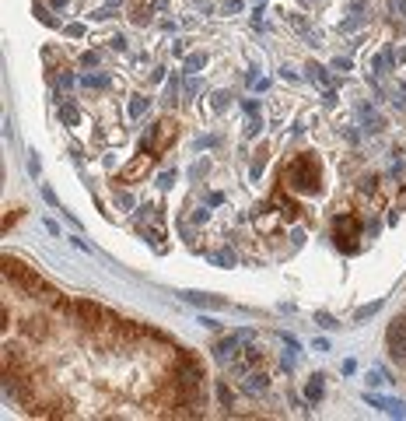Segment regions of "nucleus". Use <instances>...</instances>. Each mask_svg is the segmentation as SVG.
I'll use <instances>...</instances> for the list:
<instances>
[{
    "label": "nucleus",
    "instance_id": "6e6552de",
    "mask_svg": "<svg viewBox=\"0 0 406 421\" xmlns=\"http://www.w3.org/2000/svg\"><path fill=\"white\" fill-rule=\"evenodd\" d=\"M151 151H144V154H137L133 158V162H127L123 169H120V179H116V183H137V179H144L147 172H151Z\"/></svg>",
    "mask_w": 406,
    "mask_h": 421
},
{
    "label": "nucleus",
    "instance_id": "a18cd8bd",
    "mask_svg": "<svg viewBox=\"0 0 406 421\" xmlns=\"http://www.w3.org/2000/svg\"><path fill=\"white\" fill-rule=\"evenodd\" d=\"M53 8H56V11H60V8H67V0H53Z\"/></svg>",
    "mask_w": 406,
    "mask_h": 421
},
{
    "label": "nucleus",
    "instance_id": "7c9ffc66",
    "mask_svg": "<svg viewBox=\"0 0 406 421\" xmlns=\"http://www.w3.org/2000/svg\"><path fill=\"white\" fill-rule=\"evenodd\" d=\"M358 190H361V193H375V190H378V176H365Z\"/></svg>",
    "mask_w": 406,
    "mask_h": 421
},
{
    "label": "nucleus",
    "instance_id": "4c0bfd02",
    "mask_svg": "<svg viewBox=\"0 0 406 421\" xmlns=\"http://www.w3.org/2000/svg\"><path fill=\"white\" fill-rule=\"evenodd\" d=\"M158 183H161V186H165V190H168V186H172V183H176V172H172V169H168V172H161V179H158Z\"/></svg>",
    "mask_w": 406,
    "mask_h": 421
},
{
    "label": "nucleus",
    "instance_id": "aec40b11",
    "mask_svg": "<svg viewBox=\"0 0 406 421\" xmlns=\"http://www.w3.org/2000/svg\"><path fill=\"white\" fill-rule=\"evenodd\" d=\"M60 116H64V123H67V127H77V123H81L77 105H71V102H67V105H60Z\"/></svg>",
    "mask_w": 406,
    "mask_h": 421
},
{
    "label": "nucleus",
    "instance_id": "b1692460",
    "mask_svg": "<svg viewBox=\"0 0 406 421\" xmlns=\"http://www.w3.org/2000/svg\"><path fill=\"white\" fill-rule=\"evenodd\" d=\"M81 84H84V88H105V84H109V78H105V74H84V78H81Z\"/></svg>",
    "mask_w": 406,
    "mask_h": 421
},
{
    "label": "nucleus",
    "instance_id": "a878e982",
    "mask_svg": "<svg viewBox=\"0 0 406 421\" xmlns=\"http://www.w3.org/2000/svg\"><path fill=\"white\" fill-rule=\"evenodd\" d=\"M91 18H95V21H109V18H116V4H105V8L91 11Z\"/></svg>",
    "mask_w": 406,
    "mask_h": 421
},
{
    "label": "nucleus",
    "instance_id": "20e7f679",
    "mask_svg": "<svg viewBox=\"0 0 406 421\" xmlns=\"http://www.w3.org/2000/svg\"><path fill=\"white\" fill-rule=\"evenodd\" d=\"M361 232H365V225H361L358 215H351V210L333 222V239H336V246H340L343 253H358V249H361V242H358Z\"/></svg>",
    "mask_w": 406,
    "mask_h": 421
},
{
    "label": "nucleus",
    "instance_id": "bb28decb",
    "mask_svg": "<svg viewBox=\"0 0 406 421\" xmlns=\"http://www.w3.org/2000/svg\"><path fill=\"white\" fill-rule=\"evenodd\" d=\"M228 102H231V95H228V91H217L214 102H210V105H214V113H224V109H228Z\"/></svg>",
    "mask_w": 406,
    "mask_h": 421
},
{
    "label": "nucleus",
    "instance_id": "37998d69",
    "mask_svg": "<svg viewBox=\"0 0 406 421\" xmlns=\"http://www.w3.org/2000/svg\"><path fill=\"white\" fill-rule=\"evenodd\" d=\"M67 35H84V25H67Z\"/></svg>",
    "mask_w": 406,
    "mask_h": 421
},
{
    "label": "nucleus",
    "instance_id": "de8ad7c7",
    "mask_svg": "<svg viewBox=\"0 0 406 421\" xmlns=\"http://www.w3.org/2000/svg\"><path fill=\"white\" fill-rule=\"evenodd\" d=\"M302 4H315V0H302Z\"/></svg>",
    "mask_w": 406,
    "mask_h": 421
},
{
    "label": "nucleus",
    "instance_id": "f8f14e48",
    "mask_svg": "<svg viewBox=\"0 0 406 421\" xmlns=\"http://www.w3.org/2000/svg\"><path fill=\"white\" fill-rule=\"evenodd\" d=\"M287 25H291L298 35H305L308 42H319V32H312V25L305 21V15H295V11H291V15H287Z\"/></svg>",
    "mask_w": 406,
    "mask_h": 421
},
{
    "label": "nucleus",
    "instance_id": "c03bdc74",
    "mask_svg": "<svg viewBox=\"0 0 406 421\" xmlns=\"http://www.w3.org/2000/svg\"><path fill=\"white\" fill-rule=\"evenodd\" d=\"M322 102H326V105H336V91H333V88H326V98H322Z\"/></svg>",
    "mask_w": 406,
    "mask_h": 421
},
{
    "label": "nucleus",
    "instance_id": "dca6fc26",
    "mask_svg": "<svg viewBox=\"0 0 406 421\" xmlns=\"http://www.w3.org/2000/svg\"><path fill=\"white\" fill-rule=\"evenodd\" d=\"M322 393H326L322 376H312V379H308V386H305V400H308V404H319V400H322Z\"/></svg>",
    "mask_w": 406,
    "mask_h": 421
},
{
    "label": "nucleus",
    "instance_id": "58836bf2",
    "mask_svg": "<svg viewBox=\"0 0 406 421\" xmlns=\"http://www.w3.org/2000/svg\"><path fill=\"white\" fill-rule=\"evenodd\" d=\"M242 109H246V113H249V116H256V113H259V105H256V102H252V98H246V102H242Z\"/></svg>",
    "mask_w": 406,
    "mask_h": 421
},
{
    "label": "nucleus",
    "instance_id": "2eb2a0df",
    "mask_svg": "<svg viewBox=\"0 0 406 421\" xmlns=\"http://www.w3.org/2000/svg\"><path fill=\"white\" fill-rule=\"evenodd\" d=\"M21 330H25L28 337H35V341H46V337H49L46 320H25V323H21Z\"/></svg>",
    "mask_w": 406,
    "mask_h": 421
},
{
    "label": "nucleus",
    "instance_id": "4468645a",
    "mask_svg": "<svg viewBox=\"0 0 406 421\" xmlns=\"http://www.w3.org/2000/svg\"><path fill=\"white\" fill-rule=\"evenodd\" d=\"M242 390H246V393H266V390H270V376H266V373H249L246 383H242Z\"/></svg>",
    "mask_w": 406,
    "mask_h": 421
},
{
    "label": "nucleus",
    "instance_id": "0eeeda50",
    "mask_svg": "<svg viewBox=\"0 0 406 421\" xmlns=\"http://www.w3.org/2000/svg\"><path fill=\"white\" fill-rule=\"evenodd\" d=\"M385 344H389L392 358H406V312L399 316V320L389 323V330H385Z\"/></svg>",
    "mask_w": 406,
    "mask_h": 421
},
{
    "label": "nucleus",
    "instance_id": "ea45409f",
    "mask_svg": "<svg viewBox=\"0 0 406 421\" xmlns=\"http://www.w3.org/2000/svg\"><path fill=\"white\" fill-rule=\"evenodd\" d=\"M81 64H84V67H95V64H98V53H84Z\"/></svg>",
    "mask_w": 406,
    "mask_h": 421
},
{
    "label": "nucleus",
    "instance_id": "72a5a7b5",
    "mask_svg": "<svg viewBox=\"0 0 406 421\" xmlns=\"http://www.w3.org/2000/svg\"><path fill=\"white\" fill-rule=\"evenodd\" d=\"M361 25H365V15H354L351 21H343L340 28H343V32H354V28H361Z\"/></svg>",
    "mask_w": 406,
    "mask_h": 421
},
{
    "label": "nucleus",
    "instance_id": "e433bc0d",
    "mask_svg": "<svg viewBox=\"0 0 406 421\" xmlns=\"http://www.w3.org/2000/svg\"><path fill=\"white\" fill-rule=\"evenodd\" d=\"M333 71H343V74H347V71H351V60H347V57H336V60H333Z\"/></svg>",
    "mask_w": 406,
    "mask_h": 421
},
{
    "label": "nucleus",
    "instance_id": "c756f323",
    "mask_svg": "<svg viewBox=\"0 0 406 421\" xmlns=\"http://www.w3.org/2000/svg\"><path fill=\"white\" fill-rule=\"evenodd\" d=\"M259 130H263V116L256 113V116H249V127H246V134H249V137H256Z\"/></svg>",
    "mask_w": 406,
    "mask_h": 421
},
{
    "label": "nucleus",
    "instance_id": "f03ea898",
    "mask_svg": "<svg viewBox=\"0 0 406 421\" xmlns=\"http://www.w3.org/2000/svg\"><path fill=\"white\" fill-rule=\"evenodd\" d=\"M4 278H11L18 288H25L28 295H35V298L49 302V305H60V292H56L53 285H46L32 267H25V263L15 260V256H4Z\"/></svg>",
    "mask_w": 406,
    "mask_h": 421
},
{
    "label": "nucleus",
    "instance_id": "49530a36",
    "mask_svg": "<svg viewBox=\"0 0 406 421\" xmlns=\"http://www.w3.org/2000/svg\"><path fill=\"white\" fill-rule=\"evenodd\" d=\"M399 64H406V46L399 49Z\"/></svg>",
    "mask_w": 406,
    "mask_h": 421
},
{
    "label": "nucleus",
    "instance_id": "f704fd0d",
    "mask_svg": "<svg viewBox=\"0 0 406 421\" xmlns=\"http://www.w3.org/2000/svg\"><path fill=\"white\" fill-rule=\"evenodd\" d=\"M116 204H120V207H133V197L127 190H116Z\"/></svg>",
    "mask_w": 406,
    "mask_h": 421
},
{
    "label": "nucleus",
    "instance_id": "412c9836",
    "mask_svg": "<svg viewBox=\"0 0 406 421\" xmlns=\"http://www.w3.org/2000/svg\"><path fill=\"white\" fill-rule=\"evenodd\" d=\"M203 64H207V57H203V53H190V57H186V74L203 71Z\"/></svg>",
    "mask_w": 406,
    "mask_h": 421
},
{
    "label": "nucleus",
    "instance_id": "cd10ccee",
    "mask_svg": "<svg viewBox=\"0 0 406 421\" xmlns=\"http://www.w3.org/2000/svg\"><path fill=\"white\" fill-rule=\"evenodd\" d=\"M382 309V302H371V305H361L358 312H354V320H368V316H375Z\"/></svg>",
    "mask_w": 406,
    "mask_h": 421
},
{
    "label": "nucleus",
    "instance_id": "393cba45",
    "mask_svg": "<svg viewBox=\"0 0 406 421\" xmlns=\"http://www.w3.org/2000/svg\"><path fill=\"white\" fill-rule=\"evenodd\" d=\"M385 8H389L392 18H403L406 15V0H385Z\"/></svg>",
    "mask_w": 406,
    "mask_h": 421
},
{
    "label": "nucleus",
    "instance_id": "ddd939ff",
    "mask_svg": "<svg viewBox=\"0 0 406 421\" xmlns=\"http://www.w3.org/2000/svg\"><path fill=\"white\" fill-rule=\"evenodd\" d=\"M183 298L193 302V305H207V309H224V305H228L221 295H200V292H186Z\"/></svg>",
    "mask_w": 406,
    "mask_h": 421
},
{
    "label": "nucleus",
    "instance_id": "6ab92c4d",
    "mask_svg": "<svg viewBox=\"0 0 406 421\" xmlns=\"http://www.w3.org/2000/svg\"><path fill=\"white\" fill-rule=\"evenodd\" d=\"M147 105H151V98H144V95H133V98H130V116H133V120H140V116L147 113Z\"/></svg>",
    "mask_w": 406,
    "mask_h": 421
},
{
    "label": "nucleus",
    "instance_id": "2f4dec72",
    "mask_svg": "<svg viewBox=\"0 0 406 421\" xmlns=\"http://www.w3.org/2000/svg\"><path fill=\"white\" fill-rule=\"evenodd\" d=\"M368 383H371V386H382V383H389V376L382 373V368H371V373H368Z\"/></svg>",
    "mask_w": 406,
    "mask_h": 421
},
{
    "label": "nucleus",
    "instance_id": "c85d7f7f",
    "mask_svg": "<svg viewBox=\"0 0 406 421\" xmlns=\"http://www.w3.org/2000/svg\"><path fill=\"white\" fill-rule=\"evenodd\" d=\"M35 18H39L42 25H49V28H56V18L49 15V8H35Z\"/></svg>",
    "mask_w": 406,
    "mask_h": 421
},
{
    "label": "nucleus",
    "instance_id": "423d86ee",
    "mask_svg": "<svg viewBox=\"0 0 406 421\" xmlns=\"http://www.w3.org/2000/svg\"><path fill=\"white\" fill-rule=\"evenodd\" d=\"M246 341H252L249 330H239V334H231V337H221V341L214 344V358H217L221 365H231V361L242 355V344H246Z\"/></svg>",
    "mask_w": 406,
    "mask_h": 421
},
{
    "label": "nucleus",
    "instance_id": "5701e85b",
    "mask_svg": "<svg viewBox=\"0 0 406 421\" xmlns=\"http://www.w3.org/2000/svg\"><path fill=\"white\" fill-rule=\"evenodd\" d=\"M308 81H319V84H329V74H326V67H319V64H308Z\"/></svg>",
    "mask_w": 406,
    "mask_h": 421
},
{
    "label": "nucleus",
    "instance_id": "1a4fd4ad",
    "mask_svg": "<svg viewBox=\"0 0 406 421\" xmlns=\"http://www.w3.org/2000/svg\"><path fill=\"white\" fill-rule=\"evenodd\" d=\"M280 207L277 204H263V207H256V225H259V232H277V225H280Z\"/></svg>",
    "mask_w": 406,
    "mask_h": 421
},
{
    "label": "nucleus",
    "instance_id": "f3484780",
    "mask_svg": "<svg viewBox=\"0 0 406 421\" xmlns=\"http://www.w3.org/2000/svg\"><path fill=\"white\" fill-rule=\"evenodd\" d=\"M210 260L217 263V267H235V263H239V256L231 249H217V253H210Z\"/></svg>",
    "mask_w": 406,
    "mask_h": 421
},
{
    "label": "nucleus",
    "instance_id": "9b49d317",
    "mask_svg": "<svg viewBox=\"0 0 406 421\" xmlns=\"http://www.w3.org/2000/svg\"><path fill=\"white\" fill-rule=\"evenodd\" d=\"M365 400H368L371 407H382L385 414H399V418H406V404H403V400H392V397H375V393H365Z\"/></svg>",
    "mask_w": 406,
    "mask_h": 421
},
{
    "label": "nucleus",
    "instance_id": "4be33fe9",
    "mask_svg": "<svg viewBox=\"0 0 406 421\" xmlns=\"http://www.w3.org/2000/svg\"><path fill=\"white\" fill-rule=\"evenodd\" d=\"M392 64H396V57H392V49H385V53H378V57H375V64H371V67H375V71L382 74V71H389Z\"/></svg>",
    "mask_w": 406,
    "mask_h": 421
},
{
    "label": "nucleus",
    "instance_id": "79ce46f5",
    "mask_svg": "<svg viewBox=\"0 0 406 421\" xmlns=\"http://www.w3.org/2000/svg\"><path fill=\"white\" fill-rule=\"evenodd\" d=\"M224 11H228V15H239V11H242V4H239V0H231V4H224Z\"/></svg>",
    "mask_w": 406,
    "mask_h": 421
},
{
    "label": "nucleus",
    "instance_id": "f257e3e1",
    "mask_svg": "<svg viewBox=\"0 0 406 421\" xmlns=\"http://www.w3.org/2000/svg\"><path fill=\"white\" fill-rule=\"evenodd\" d=\"M280 179L291 186L295 193L315 197L322 190V165H319V158L312 151H305V154H295L291 162L280 169Z\"/></svg>",
    "mask_w": 406,
    "mask_h": 421
},
{
    "label": "nucleus",
    "instance_id": "09e8293b",
    "mask_svg": "<svg viewBox=\"0 0 406 421\" xmlns=\"http://www.w3.org/2000/svg\"><path fill=\"white\" fill-rule=\"evenodd\" d=\"M109 4H120V0H109Z\"/></svg>",
    "mask_w": 406,
    "mask_h": 421
},
{
    "label": "nucleus",
    "instance_id": "c9c22d12",
    "mask_svg": "<svg viewBox=\"0 0 406 421\" xmlns=\"http://www.w3.org/2000/svg\"><path fill=\"white\" fill-rule=\"evenodd\" d=\"M109 46H112L116 53H127V39H123V35H116V39H109Z\"/></svg>",
    "mask_w": 406,
    "mask_h": 421
},
{
    "label": "nucleus",
    "instance_id": "473e14b6",
    "mask_svg": "<svg viewBox=\"0 0 406 421\" xmlns=\"http://www.w3.org/2000/svg\"><path fill=\"white\" fill-rule=\"evenodd\" d=\"M315 323H319V327H326V330H333V327H340V323L333 320V316H329V312H319V316H315Z\"/></svg>",
    "mask_w": 406,
    "mask_h": 421
},
{
    "label": "nucleus",
    "instance_id": "a211bd4d",
    "mask_svg": "<svg viewBox=\"0 0 406 421\" xmlns=\"http://www.w3.org/2000/svg\"><path fill=\"white\" fill-rule=\"evenodd\" d=\"M217 400H221V407H235V393H231V386L224 383V379H217Z\"/></svg>",
    "mask_w": 406,
    "mask_h": 421
},
{
    "label": "nucleus",
    "instance_id": "a19ab883",
    "mask_svg": "<svg viewBox=\"0 0 406 421\" xmlns=\"http://www.w3.org/2000/svg\"><path fill=\"white\" fill-rule=\"evenodd\" d=\"M42 57H46L49 64H56V60H60V53H56V49H42Z\"/></svg>",
    "mask_w": 406,
    "mask_h": 421
},
{
    "label": "nucleus",
    "instance_id": "7ed1b4c3",
    "mask_svg": "<svg viewBox=\"0 0 406 421\" xmlns=\"http://www.w3.org/2000/svg\"><path fill=\"white\" fill-rule=\"evenodd\" d=\"M71 320H74L81 330H88V334H98L102 327H112V323H116V316H112L105 305H98V302L77 298V302H74V316H71Z\"/></svg>",
    "mask_w": 406,
    "mask_h": 421
},
{
    "label": "nucleus",
    "instance_id": "9d476101",
    "mask_svg": "<svg viewBox=\"0 0 406 421\" xmlns=\"http://www.w3.org/2000/svg\"><path fill=\"white\" fill-rule=\"evenodd\" d=\"M273 204L280 207L284 222H298V218H302V207H298V200H291L284 190H277V193H273Z\"/></svg>",
    "mask_w": 406,
    "mask_h": 421
},
{
    "label": "nucleus",
    "instance_id": "39448f33",
    "mask_svg": "<svg viewBox=\"0 0 406 421\" xmlns=\"http://www.w3.org/2000/svg\"><path fill=\"white\" fill-rule=\"evenodd\" d=\"M172 383H179V386H200L207 376H203V365L193 358V355H176V361H172Z\"/></svg>",
    "mask_w": 406,
    "mask_h": 421
}]
</instances>
